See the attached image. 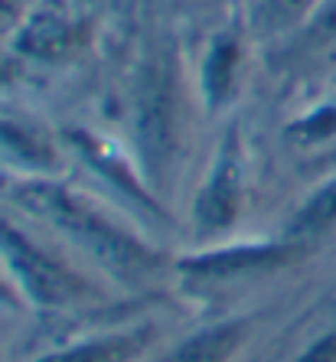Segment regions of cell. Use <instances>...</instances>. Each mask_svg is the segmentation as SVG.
Wrapping results in <instances>:
<instances>
[{"label":"cell","mask_w":336,"mask_h":362,"mask_svg":"<svg viewBox=\"0 0 336 362\" xmlns=\"http://www.w3.org/2000/svg\"><path fill=\"white\" fill-rule=\"evenodd\" d=\"M13 199L50 228L62 232L69 245H76L79 252L88 255L98 268H105L121 284L141 287L163 271V258L153 248L127 235L124 228H118L98 209H92L88 202H82L62 186L46 183V180H30L13 193Z\"/></svg>","instance_id":"1"},{"label":"cell","mask_w":336,"mask_h":362,"mask_svg":"<svg viewBox=\"0 0 336 362\" xmlns=\"http://www.w3.org/2000/svg\"><path fill=\"white\" fill-rule=\"evenodd\" d=\"M180 66L170 42H151L134 76V131L151 160H167L177 141Z\"/></svg>","instance_id":"2"},{"label":"cell","mask_w":336,"mask_h":362,"mask_svg":"<svg viewBox=\"0 0 336 362\" xmlns=\"http://www.w3.org/2000/svg\"><path fill=\"white\" fill-rule=\"evenodd\" d=\"M0 258L7 262L20 291L46 310H66V307L101 297L92 281L82 278L76 268L62 264L59 258H52L36 242H30L7 219H0Z\"/></svg>","instance_id":"3"},{"label":"cell","mask_w":336,"mask_h":362,"mask_svg":"<svg viewBox=\"0 0 336 362\" xmlns=\"http://www.w3.org/2000/svg\"><path fill=\"white\" fill-rule=\"evenodd\" d=\"M88 36V17L72 0H40L17 26V49L30 59L59 62L82 49Z\"/></svg>","instance_id":"4"},{"label":"cell","mask_w":336,"mask_h":362,"mask_svg":"<svg viewBox=\"0 0 336 362\" xmlns=\"http://www.w3.org/2000/svg\"><path fill=\"white\" fill-rule=\"evenodd\" d=\"M242 141H238V127H228L222 144H219V157L212 163V173L206 186L199 189L196 199V222L202 232H219V228L232 226L238 216V202H242Z\"/></svg>","instance_id":"5"},{"label":"cell","mask_w":336,"mask_h":362,"mask_svg":"<svg viewBox=\"0 0 336 362\" xmlns=\"http://www.w3.org/2000/svg\"><path fill=\"white\" fill-rule=\"evenodd\" d=\"M153 343V327H131L108 337H95L42 356L40 362H137Z\"/></svg>","instance_id":"6"},{"label":"cell","mask_w":336,"mask_h":362,"mask_svg":"<svg viewBox=\"0 0 336 362\" xmlns=\"http://www.w3.org/2000/svg\"><path fill=\"white\" fill-rule=\"evenodd\" d=\"M248 333V320H222L186 337L160 362H228Z\"/></svg>","instance_id":"7"},{"label":"cell","mask_w":336,"mask_h":362,"mask_svg":"<svg viewBox=\"0 0 336 362\" xmlns=\"http://www.w3.org/2000/svg\"><path fill=\"white\" fill-rule=\"evenodd\" d=\"M238 62H242V46L232 33H222L212 40L206 59H202V92L209 105H222L238 85Z\"/></svg>","instance_id":"8"},{"label":"cell","mask_w":336,"mask_h":362,"mask_svg":"<svg viewBox=\"0 0 336 362\" xmlns=\"http://www.w3.org/2000/svg\"><path fill=\"white\" fill-rule=\"evenodd\" d=\"M330 228H336V177L327 186H320L317 193L301 206V212L287 226V242L307 248L320 235H327Z\"/></svg>","instance_id":"9"},{"label":"cell","mask_w":336,"mask_h":362,"mask_svg":"<svg viewBox=\"0 0 336 362\" xmlns=\"http://www.w3.org/2000/svg\"><path fill=\"white\" fill-rule=\"evenodd\" d=\"M320 7V0H255L252 23L265 36L291 33L294 26H303V20Z\"/></svg>","instance_id":"10"},{"label":"cell","mask_w":336,"mask_h":362,"mask_svg":"<svg viewBox=\"0 0 336 362\" xmlns=\"http://www.w3.org/2000/svg\"><path fill=\"white\" fill-rule=\"evenodd\" d=\"M30 7H33V0H0V33L23 23Z\"/></svg>","instance_id":"11"},{"label":"cell","mask_w":336,"mask_h":362,"mask_svg":"<svg viewBox=\"0 0 336 362\" xmlns=\"http://www.w3.org/2000/svg\"><path fill=\"white\" fill-rule=\"evenodd\" d=\"M294 362H336V327L320 343H313L307 353H301V359Z\"/></svg>","instance_id":"12"}]
</instances>
